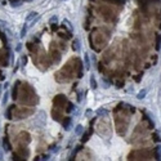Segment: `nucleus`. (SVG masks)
Instances as JSON below:
<instances>
[{
	"mask_svg": "<svg viewBox=\"0 0 161 161\" xmlns=\"http://www.w3.org/2000/svg\"><path fill=\"white\" fill-rule=\"evenodd\" d=\"M45 124H47V114H45V111L40 110L36 114V116H35L34 125L39 129H43V128H45Z\"/></svg>",
	"mask_w": 161,
	"mask_h": 161,
	"instance_id": "1",
	"label": "nucleus"
},
{
	"mask_svg": "<svg viewBox=\"0 0 161 161\" xmlns=\"http://www.w3.org/2000/svg\"><path fill=\"white\" fill-rule=\"evenodd\" d=\"M39 16V13L38 12H30L28 13V14H27V17H26V23H27V25H30L31 23V22H32L35 18H36V17Z\"/></svg>",
	"mask_w": 161,
	"mask_h": 161,
	"instance_id": "2",
	"label": "nucleus"
},
{
	"mask_svg": "<svg viewBox=\"0 0 161 161\" xmlns=\"http://www.w3.org/2000/svg\"><path fill=\"white\" fill-rule=\"evenodd\" d=\"M95 115L97 116H99V117H106V116H108L110 115V111L108 110H106V108H98L97 111H95Z\"/></svg>",
	"mask_w": 161,
	"mask_h": 161,
	"instance_id": "3",
	"label": "nucleus"
},
{
	"mask_svg": "<svg viewBox=\"0 0 161 161\" xmlns=\"http://www.w3.org/2000/svg\"><path fill=\"white\" fill-rule=\"evenodd\" d=\"M84 66H85V70H89L92 67V62H90L89 53H85V54H84Z\"/></svg>",
	"mask_w": 161,
	"mask_h": 161,
	"instance_id": "4",
	"label": "nucleus"
},
{
	"mask_svg": "<svg viewBox=\"0 0 161 161\" xmlns=\"http://www.w3.org/2000/svg\"><path fill=\"white\" fill-rule=\"evenodd\" d=\"M72 48L75 52H80L81 50V41H80L79 39H75L74 43H72Z\"/></svg>",
	"mask_w": 161,
	"mask_h": 161,
	"instance_id": "5",
	"label": "nucleus"
},
{
	"mask_svg": "<svg viewBox=\"0 0 161 161\" xmlns=\"http://www.w3.org/2000/svg\"><path fill=\"white\" fill-rule=\"evenodd\" d=\"M89 83H90V88L93 89V90H95L97 86H98V84H97V81H95L94 75H90V77H89Z\"/></svg>",
	"mask_w": 161,
	"mask_h": 161,
	"instance_id": "6",
	"label": "nucleus"
},
{
	"mask_svg": "<svg viewBox=\"0 0 161 161\" xmlns=\"http://www.w3.org/2000/svg\"><path fill=\"white\" fill-rule=\"evenodd\" d=\"M147 92H148L147 89H142L141 92L137 93V98H138V99H144L146 95H147Z\"/></svg>",
	"mask_w": 161,
	"mask_h": 161,
	"instance_id": "7",
	"label": "nucleus"
},
{
	"mask_svg": "<svg viewBox=\"0 0 161 161\" xmlns=\"http://www.w3.org/2000/svg\"><path fill=\"white\" fill-rule=\"evenodd\" d=\"M9 95H10V93H9V90H8V89H7V90L4 92V94H3V101H1V103H3L4 106L7 104L8 99H9Z\"/></svg>",
	"mask_w": 161,
	"mask_h": 161,
	"instance_id": "8",
	"label": "nucleus"
},
{
	"mask_svg": "<svg viewBox=\"0 0 161 161\" xmlns=\"http://www.w3.org/2000/svg\"><path fill=\"white\" fill-rule=\"evenodd\" d=\"M84 133V126H83V125H76V126H75V134H76V135H81V134Z\"/></svg>",
	"mask_w": 161,
	"mask_h": 161,
	"instance_id": "9",
	"label": "nucleus"
},
{
	"mask_svg": "<svg viewBox=\"0 0 161 161\" xmlns=\"http://www.w3.org/2000/svg\"><path fill=\"white\" fill-rule=\"evenodd\" d=\"M27 30H28V26H27V23H25L23 27H22V30H21V34H19V38H21V39H23V38L26 36V34H27Z\"/></svg>",
	"mask_w": 161,
	"mask_h": 161,
	"instance_id": "10",
	"label": "nucleus"
},
{
	"mask_svg": "<svg viewBox=\"0 0 161 161\" xmlns=\"http://www.w3.org/2000/svg\"><path fill=\"white\" fill-rule=\"evenodd\" d=\"M101 83H102V88H104V89H108L110 85H111V83L108 81V80H106L104 77L101 79Z\"/></svg>",
	"mask_w": 161,
	"mask_h": 161,
	"instance_id": "11",
	"label": "nucleus"
},
{
	"mask_svg": "<svg viewBox=\"0 0 161 161\" xmlns=\"http://www.w3.org/2000/svg\"><path fill=\"white\" fill-rule=\"evenodd\" d=\"M63 23L66 25V27L67 28H70V31H74V26H72V23H71V21H68V19H63Z\"/></svg>",
	"mask_w": 161,
	"mask_h": 161,
	"instance_id": "12",
	"label": "nucleus"
},
{
	"mask_svg": "<svg viewBox=\"0 0 161 161\" xmlns=\"http://www.w3.org/2000/svg\"><path fill=\"white\" fill-rule=\"evenodd\" d=\"M4 30H5V35H7V36L9 38V39H13L14 34H13V31L10 30V27H7V28H4Z\"/></svg>",
	"mask_w": 161,
	"mask_h": 161,
	"instance_id": "13",
	"label": "nucleus"
},
{
	"mask_svg": "<svg viewBox=\"0 0 161 161\" xmlns=\"http://www.w3.org/2000/svg\"><path fill=\"white\" fill-rule=\"evenodd\" d=\"M83 99H84V92L83 90H80L79 92V94H77V103L80 104L83 102Z\"/></svg>",
	"mask_w": 161,
	"mask_h": 161,
	"instance_id": "14",
	"label": "nucleus"
},
{
	"mask_svg": "<svg viewBox=\"0 0 161 161\" xmlns=\"http://www.w3.org/2000/svg\"><path fill=\"white\" fill-rule=\"evenodd\" d=\"M71 126H72V119H70L66 123V125H65V129H66V130H71Z\"/></svg>",
	"mask_w": 161,
	"mask_h": 161,
	"instance_id": "15",
	"label": "nucleus"
},
{
	"mask_svg": "<svg viewBox=\"0 0 161 161\" xmlns=\"http://www.w3.org/2000/svg\"><path fill=\"white\" fill-rule=\"evenodd\" d=\"M0 26H1L3 28H7V27H9V23L5 21H3V19H0Z\"/></svg>",
	"mask_w": 161,
	"mask_h": 161,
	"instance_id": "16",
	"label": "nucleus"
},
{
	"mask_svg": "<svg viewBox=\"0 0 161 161\" xmlns=\"http://www.w3.org/2000/svg\"><path fill=\"white\" fill-rule=\"evenodd\" d=\"M80 150V147L79 146H76L75 147V150H74V152H72V155H71V160H74L75 159V156H76V153H77V151Z\"/></svg>",
	"mask_w": 161,
	"mask_h": 161,
	"instance_id": "17",
	"label": "nucleus"
},
{
	"mask_svg": "<svg viewBox=\"0 0 161 161\" xmlns=\"http://www.w3.org/2000/svg\"><path fill=\"white\" fill-rule=\"evenodd\" d=\"M12 98L13 99H17V83L14 84V89H13V93H12Z\"/></svg>",
	"mask_w": 161,
	"mask_h": 161,
	"instance_id": "18",
	"label": "nucleus"
},
{
	"mask_svg": "<svg viewBox=\"0 0 161 161\" xmlns=\"http://www.w3.org/2000/svg\"><path fill=\"white\" fill-rule=\"evenodd\" d=\"M14 50H16L17 53H19V52L22 50V44H21V43H17V45H16V48H14Z\"/></svg>",
	"mask_w": 161,
	"mask_h": 161,
	"instance_id": "19",
	"label": "nucleus"
},
{
	"mask_svg": "<svg viewBox=\"0 0 161 161\" xmlns=\"http://www.w3.org/2000/svg\"><path fill=\"white\" fill-rule=\"evenodd\" d=\"M26 63H27V57H23V58H22V61H21V67H25Z\"/></svg>",
	"mask_w": 161,
	"mask_h": 161,
	"instance_id": "20",
	"label": "nucleus"
},
{
	"mask_svg": "<svg viewBox=\"0 0 161 161\" xmlns=\"http://www.w3.org/2000/svg\"><path fill=\"white\" fill-rule=\"evenodd\" d=\"M49 22H50V23H54V22H58V17H57V16H53V17H50V19H49Z\"/></svg>",
	"mask_w": 161,
	"mask_h": 161,
	"instance_id": "21",
	"label": "nucleus"
},
{
	"mask_svg": "<svg viewBox=\"0 0 161 161\" xmlns=\"http://www.w3.org/2000/svg\"><path fill=\"white\" fill-rule=\"evenodd\" d=\"M68 106H70V107L67 108V111H68V112H72V111L75 110V106H74L72 103H68Z\"/></svg>",
	"mask_w": 161,
	"mask_h": 161,
	"instance_id": "22",
	"label": "nucleus"
},
{
	"mask_svg": "<svg viewBox=\"0 0 161 161\" xmlns=\"http://www.w3.org/2000/svg\"><path fill=\"white\" fill-rule=\"evenodd\" d=\"M92 114H93L92 110H86V111H85V117H90Z\"/></svg>",
	"mask_w": 161,
	"mask_h": 161,
	"instance_id": "23",
	"label": "nucleus"
},
{
	"mask_svg": "<svg viewBox=\"0 0 161 161\" xmlns=\"http://www.w3.org/2000/svg\"><path fill=\"white\" fill-rule=\"evenodd\" d=\"M156 151H157V157L160 159L161 157V146H159L157 148H156Z\"/></svg>",
	"mask_w": 161,
	"mask_h": 161,
	"instance_id": "24",
	"label": "nucleus"
},
{
	"mask_svg": "<svg viewBox=\"0 0 161 161\" xmlns=\"http://www.w3.org/2000/svg\"><path fill=\"white\" fill-rule=\"evenodd\" d=\"M21 0H19V1H14V3H12V7H19L21 5Z\"/></svg>",
	"mask_w": 161,
	"mask_h": 161,
	"instance_id": "25",
	"label": "nucleus"
},
{
	"mask_svg": "<svg viewBox=\"0 0 161 161\" xmlns=\"http://www.w3.org/2000/svg\"><path fill=\"white\" fill-rule=\"evenodd\" d=\"M49 157H50L49 155H43V156H41V157H40L39 160H49Z\"/></svg>",
	"mask_w": 161,
	"mask_h": 161,
	"instance_id": "26",
	"label": "nucleus"
},
{
	"mask_svg": "<svg viewBox=\"0 0 161 161\" xmlns=\"http://www.w3.org/2000/svg\"><path fill=\"white\" fill-rule=\"evenodd\" d=\"M8 88H9V83H8V81H7V83H5V84H4V85H3V89H5V90H7V89H8Z\"/></svg>",
	"mask_w": 161,
	"mask_h": 161,
	"instance_id": "27",
	"label": "nucleus"
},
{
	"mask_svg": "<svg viewBox=\"0 0 161 161\" xmlns=\"http://www.w3.org/2000/svg\"><path fill=\"white\" fill-rule=\"evenodd\" d=\"M4 155H3V151H1V147H0V160H3Z\"/></svg>",
	"mask_w": 161,
	"mask_h": 161,
	"instance_id": "28",
	"label": "nucleus"
},
{
	"mask_svg": "<svg viewBox=\"0 0 161 161\" xmlns=\"http://www.w3.org/2000/svg\"><path fill=\"white\" fill-rule=\"evenodd\" d=\"M57 151H59V147H54V148L52 150V152H57Z\"/></svg>",
	"mask_w": 161,
	"mask_h": 161,
	"instance_id": "29",
	"label": "nucleus"
},
{
	"mask_svg": "<svg viewBox=\"0 0 161 161\" xmlns=\"http://www.w3.org/2000/svg\"><path fill=\"white\" fill-rule=\"evenodd\" d=\"M1 89H3V85H0V95H1Z\"/></svg>",
	"mask_w": 161,
	"mask_h": 161,
	"instance_id": "30",
	"label": "nucleus"
}]
</instances>
